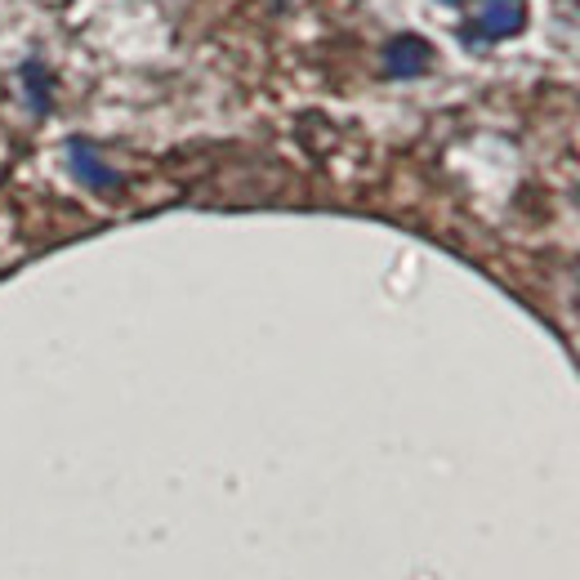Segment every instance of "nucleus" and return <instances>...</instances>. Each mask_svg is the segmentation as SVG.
<instances>
[{
    "mask_svg": "<svg viewBox=\"0 0 580 580\" xmlns=\"http://www.w3.org/2000/svg\"><path fill=\"white\" fill-rule=\"evenodd\" d=\"M523 23H527L523 0H492V6L478 14L474 32H478V36H487V41H505V36H518V32H523Z\"/></svg>",
    "mask_w": 580,
    "mask_h": 580,
    "instance_id": "nucleus-2",
    "label": "nucleus"
},
{
    "mask_svg": "<svg viewBox=\"0 0 580 580\" xmlns=\"http://www.w3.org/2000/svg\"><path fill=\"white\" fill-rule=\"evenodd\" d=\"M72 166H76V175H81L89 188H116V183H122V179H116V175H112V170H107L85 144H72Z\"/></svg>",
    "mask_w": 580,
    "mask_h": 580,
    "instance_id": "nucleus-3",
    "label": "nucleus"
},
{
    "mask_svg": "<svg viewBox=\"0 0 580 580\" xmlns=\"http://www.w3.org/2000/svg\"><path fill=\"white\" fill-rule=\"evenodd\" d=\"M442 6H460V0H442Z\"/></svg>",
    "mask_w": 580,
    "mask_h": 580,
    "instance_id": "nucleus-4",
    "label": "nucleus"
},
{
    "mask_svg": "<svg viewBox=\"0 0 580 580\" xmlns=\"http://www.w3.org/2000/svg\"><path fill=\"white\" fill-rule=\"evenodd\" d=\"M429 63H433V45H429L424 36H398V41H389V50H384L389 76H420Z\"/></svg>",
    "mask_w": 580,
    "mask_h": 580,
    "instance_id": "nucleus-1",
    "label": "nucleus"
}]
</instances>
